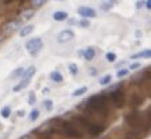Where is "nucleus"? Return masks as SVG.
<instances>
[{
  "label": "nucleus",
  "mask_w": 151,
  "mask_h": 139,
  "mask_svg": "<svg viewBox=\"0 0 151 139\" xmlns=\"http://www.w3.org/2000/svg\"><path fill=\"white\" fill-rule=\"evenodd\" d=\"M23 72H25V70H23V68H22V67H21V68H17V70H15L14 72L11 74V77H12V78L22 77V75H23Z\"/></svg>",
  "instance_id": "nucleus-24"
},
{
  "label": "nucleus",
  "mask_w": 151,
  "mask_h": 139,
  "mask_svg": "<svg viewBox=\"0 0 151 139\" xmlns=\"http://www.w3.org/2000/svg\"><path fill=\"white\" fill-rule=\"evenodd\" d=\"M18 116H19V117L25 116V111H19V112H18Z\"/></svg>",
  "instance_id": "nucleus-32"
},
{
  "label": "nucleus",
  "mask_w": 151,
  "mask_h": 139,
  "mask_svg": "<svg viewBox=\"0 0 151 139\" xmlns=\"http://www.w3.org/2000/svg\"><path fill=\"white\" fill-rule=\"evenodd\" d=\"M42 46H44V42H42V40L38 38V37H37V38L29 40V41L26 42V49H27V52L32 56L37 55L42 49Z\"/></svg>",
  "instance_id": "nucleus-4"
},
{
  "label": "nucleus",
  "mask_w": 151,
  "mask_h": 139,
  "mask_svg": "<svg viewBox=\"0 0 151 139\" xmlns=\"http://www.w3.org/2000/svg\"><path fill=\"white\" fill-rule=\"evenodd\" d=\"M74 37H75V34L72 30H63V31H60L59 35H57V41L60 44H64V42H68L71 40H74Z\"/></svg>",
  "instance_id": "nucleus-6"
},
{
  "label": "nucleus",
  "mask_w": 151,
  "mask_h": 139,
  "mask_svg": "<svg viewBox=\"0 0 151 139\" xmlns=\"http://www.w3.org/2000/svg\"><path fill=\"white\" fill-rule=\"evenodd\" d=\"M33 15H34V10H26L22 12V21H29V19H32Z\"/></svg>",
  "instance_id": "nucleus-16"
},
{
  "label": "nucleus",
  "mask_w": 151,
  "mask_h": 139,
  "mask_svg": "<svg viewBox=\"0 0 151 139\" xmlns=\"http://www.w3.org/2000/svg\"><path fill=\"white\" fill-rule=\"evenodd\" d=\"M46 1H48V0H32V4L34 8H38V7H41V6H44Z\"/></svg>",
  "instance_id": "nucleus-22"
},
{
  "label": "nucleus",
  "mask_w": 151,
  "mask_h": 139,
  "mask_svg": "<svg viewBox=\"0 0 151 139\" xmlns=\"http://www.w3.org/2000/svg\"><path fill=\"white\" fill-rule=\"evenodd\" d=\"M29 83H30V80H27V79H22L21 82H19V83L17 85V86H14V89H12V90H14L15 93H18V91L23 90V89H25V87L27 86Z\"/></svg>",
  "instance_id": "nucleus-14"
},
{
  "label": "nucleus",
  "mask_w": 151,
  "mask_h": 139,
  "mask_svg": "<svg viewBox=\"0 0 151 139\" xmlns=\"http://www.w3.org/2000/svg\"><path fill=\"white\" fill-rule=\"evenodd\" d=\"M78 25H79L81 28H88V26H90V22H88L87 19H86V18H83L82 21L78 22Z\"/></svg>",
  "instance_id": "nucleus-26"
},
{
  "label": "nucleus",
  "mask_w": 151,
  "mask_h": 139,
  "mask_svg": "<svg viewBox=\"0 0 151 139\" xmlns=\"http://www.w3.org/2000/svg\"><path fill=\"white\" fill-rule=\"evenodd\" d=\"M33 30H34V26H33V25H26V26H23V28L21 29L19 34H21V37H27L29 34H32Z\"/></svg>",
  "instance_id": "nucleus-12"
},
{
  "label": "nucleus",
  "mask_w": 151,
  "mask_h": 139,
  "mask_svg": "<svg viewBox=\"0 0 151 139\" xmlns=\"http://www.w3.org/2000/svg\"><path fill=\"white\" fill-rule=\"evenodd\" d=\"M110 80H112V75H110V74H108V75H105V77H102L101 79H99V85H101V86L109 85Z\"/></svg>",
  "instance_id": "nucleus-17"
},
{
  "label": "nucleus",
  "mask_w": 151,
  "mask_h": 139,
  "mask_svg": "<svg viewBox=\"0 0 151 139\" xmlns=\"http://www.w3.org/2000/svg\"><path fill=\"white\" fill-rule=\"evenodd\" d=\"M129 74V68H121L117 71V78H124Z\"/></svg>",
  "instance_id": "nucleus-20"
},
{
  "label": "nucleus",
  "mask_w": 151,
  "mask_h": 139,
  "mask_svg": "<svg viewBox=\"0 0 151 139\" xmlns=\"http://www.w3.org/2000/svg\"><path fill=\"white\" fill-rule=\"evenodd\" d=\"M68 68H70V72L72 74V75H76L78 74V66L75 63H71L70 66H68Z\"/></svg>",
  "instance_id": "nucleus-25"
},
{
  "label": "nucleus",
  "mask_w": 151,
  "mask_h": 139,
  "mask_svg": "<svg viewBox=\"0 0 151 139\" xmlns=\"http://www.w3.org/2000/svg\"><path fill=\"white\" fill-rule=\"evenodd\" d=\"M136 37H137V38H140V37H142V31L136 30Z\"/></svg>",
  "instance_id": "nucleus-33"
},
{
  "label": "nucleus",
  "mask_w": 151,
  "mask_h": 139,
  "mask_svg": "<svg viewBox=\"0 0 151 139\" xmlns=\"http://www.w3.org/2000/svg\"><path fill=\"white\" fill-rule=\"evenodd\" d=\"M34 74H35V67H34V66H30L27 70H25V72H23V75H22V79L30 80Z\"/></svg>",
  "instance_id": "nucleus-11"
},
{
  "label": "nucleus",
  "mask_w": 151,
  "mask_h": 139,
  "mask_svg": "<svg viewBox=\"0 0 151 139\" xmlns=\"http://www.w3.org/2000/svg\"><path fill=\"white\" fill-rule=\"evenodd\" d=\"M29 104L30 105H34L35 104V93L32 91V93L29 94Z\"/></svg>",
  "instance_id": "nucleus-28"
},
{
  "label": "nucleus",
  "mask_w": 151,
  "mask_h": 139,
  "mask_svg": "<svg viewBox=\"0 0 151 139\" xmlns=\"http://www.w3.org/2000/svg\"><path fill=\"white\" fill-rule=\"evenodd\" d=\"M68 18V12H65V11H55L53 12V19L55 21H65Z\"/></svg>",
  "instance_id": "nucleus-10"
},
{
  "label": "nucleus",
  "mask_w": 151,
  "mask_h": 139,
  "mask_svg": "<svg viewBox=\"0 0 151 139\" xmlns=\"http://www.w3.org/2000/svg\"><path fill=\"white\" fill-rule=\"evenodd\" d=\"M61 131L65 136H70V138H75V139H81L82 136V132L75 127L74 124H71V123H63L61 124Z\"/></svg>",
  "instance_id": "nucleus-3"
},
{
  "label": "nucleus",
  "mask_w": 151,
  "mask_h": 139,
  "mask_svg": "<svg viewBox=\"0 0 151 139\" xmlns=\"http://www.w3.org/2000/svg\"><path fill=\"white\" fill-rule=\"evenodd\" d=\"M143 6H146V1H143V0H139V1H136V8L139 10V8H142Z\"/></svg>",
  "instance_id": "nucleus-29"
},
{
  "label": "nucleus",
  "mask_w": 151,
  "mask_h": 139,
  "mask_svg": "<svg viewBox=\"0 0 151 139\" xmlns=\"http://www.w3.org/2000/svg\"><path fill=\"white\" fill-rule=\"evenodd\" d=\"M112 100L117 106H123V104L125 102V97H124L123 91H113L112 93Z\"/></svg>",
  "instance_id": "nucleus-7"
},
{
  "label": "nucleus",
  "mask_w": 151,
  "mask_h": 139,
  "mask_svg": "<svg viewBox=\"0 0 151 139\" xmlns=\"http://www.w3.org/2000/svg\"><path fill=\"white\" fill-rule=\"evenodd\" d=\"M86 106L88 109H91L93 112H98V113H104L106 112V96L104 94H98V96H93L88 101H86Z\"/></svg>",
  "instance_id": "nucleus-1"
},
{
  "label": "nucleus",
  "mask_w": 151,
  "mask_h": 139,
  "mask_svg": "<svg viewBox=\"0 0 151 139\" xmlns=\"http://www.w3.org/2000/svg\"><path fill=\"white\" fill-rule=\"evenodd\" d=\"M38 117H40V111L38 109H33L32 113H30V116H29V119H30L32 122H34V120H37Z\"/></svg>",
  "instance_id": "nucleus-21"
},
{
  "label": "nucleus",
  "mask_w": 151,
  "mask_h": 139,
  "mask_svg": "<svg viewBox=\"0 0 151 139\" xmlns=\"http://www.w3.org/2000/svg\"><path fill=\"white\" fill-rule=\"evenodd\" d=\"M106 60H108V62H110V63H113L114 60H116V55H114L113 52L106 53Z\"/></svg>",
  "instance_id": "nucleus-27"
},
{
  "label": "nucleus",
  "mask_w": 151,
  "mask_h": 139,
  "mask_svg": "<svg viewBox=\"0 0 151 139\" xmlns=\"http://www.w3.org/2000/svg\"><path fill=\"white\" fill-rule=\"evenodd\" d=\"M21 21L22 19H17V21H12V22H10V23H7L6 28H4V31H6V33H12L14 30H17V29L19 28Z\"/></svg>",
  "instance_id": "nucleus-8"
},
{
  "label": "nucleus",
  "mask_w": 151,
  "mask_h": 139,
  "mask_svg": "<svg viewBox=\"0 0 151 139\" xmlns=\"http://www.w3.org/2000/svg\"><path fill=\"white\" fill-rule=\"evenodd\" d=\"M78 14L81 15L82 18H86V19L97 17V12H95L91 7H86V6H82V7L78 8Z\"/></svg>",
  "instance_id": "nucleus-5"
},
{
  "label": "nucleus",
  "mask_w": 151,
  "mask_h": 139,
  "mask_svg": "<svg viewBox=\"0 0 151 139\" xmlns=\"http://www.w3.org/2000/svg\"><path fill=\"white\" fill-rule=\"evenodd\" d=\"M91 70V71H90V74H91V75H95V74H97V71H95V68H90Z\"/></svg>",
  "instance_id": "nucleus-34"
},
{
  "label": "nucleus",
  "mask_w": 151,
  "mask_h": 139,
  "mask_svg": "<svg viewBox=\"0 0 151 139\" xmlns=\"http://www.w3.org/2000/svg\"><path fill=\"white\" fill-rule=\"evenodd\" d=\"M0 113H1V117H3V119H8V117H10V115H11V108H10V106H4V108L1 109V112H0Z\"/></svg>",
  "instance_id": "nucleus-19"
},
{
  "label": "nucleus",
  "mask_w": 151,
  "mask_h": 139,
  "mask_svg": "<svg viewBox=\"0 0 151 139\" xmlns=\"http://www.w3.org/2000/svg\"><path fill=\"white\" fill-rule=\"evenodd\" d=\"M94 56H95L94 48H87V49H86V51L83 52V57L87 60V62H90V60L94 59Z\"/></svg>",
  "instance_id": "nucleus-13"
},
{
  "label": "nucleus",
  "mask_w": 151,
  "mask_h": 139,
  "mask_svg": "<svg viewBox=\"0 0 151 139\" xmlns=\"http://www.w3.org/2000/svg\"><path fill=\"white\" fill-rule=\"evenodd\" d=\"M136 68H140V63H134L129 66V71L131 70H136Z\"/></svg>",
  "instance_id": "nucleus-30"
},
{
  "label": "nucleus",
  "mask_w": 151,
  "mask_h": 139,
  "mask_svg": "<svg viewBox=\"0 0 151 139\" xmlns=\"http://www.w3.org/2000/svg\"><path fill=\"white\" fill-rule=\"evenodd\" d=\"M76 120L79 123H81L82 125H83L84 128H86V131L88 132V134H91V135H99L102 131H104V127L99 124H97V123H93L90 122V120H87V119L84 117H76Z\"/></svg>",
  "instance_id": "nucleus-2"
},
{
  "label": "nucleus",
  "mask_w": 151,
  "mask_h": 139,
  "mask_svg": "<svg viewBox=\"0 0 151 139\" xmlns=\"http://www.w3.org/2000/svg\"><path fill=\"white\" fill-rule=\"evenodd\" d=\"M86 91H87V87H86V86L79 87V89H76V90L72 93V96H74V97H79V96H83Z\"/></svg>",
  "instance_id": "nucleus-18"
},
{
  "label": "nucleus",
  "mask_w": 151,
  "mask_h": 139,
  "mask_svg": "<svg viewBox=\"0 0 151 139\" xmlns=\"http://www.w3.org/2000/svg\"><path fill=\"white\" fill-rule=\"evenodd\" d=\"M146 7H147L148 10H151V0H147V1H146Z\"/></svg>",
  "instance_id": "nucleus-31"
},
{
  "label": "nucleus",
  "mask_w": 151,
  "mask_h": 139,
  "mask_svg": "<svg viewBox=\"0 0 151 139\" xmlns=\"http://www.w3.org/2000/svg\"><path fill=\"white\" fill-rule=\"evenodd\" d=\"M42 104H44V108H45L46 111H52L53 109V101L52 100H45Z\"/></svg>",
  "instance_id": "nucleus-23"
},
{
  "label": "nucleus",
  "mask_w": 151,
  "mask_h": 139,
  "mask_svg": "<svg viewBox=\"0 0 151 139\" xmlns=\"http://www.w3.org/2000/svg\"><path fill=\"white\" fill-rule=\"evenodd\" d=\"M146 57H151V49H144L139 53H135L131 59H146Z\"/></svg>",
  "instance_id": "nucleus-9"
},
{
  "label": "nucleus",
  "mask_w": 151,
  "mask_h": 139,
  "mask_svg": "<svg viewBox=\"0 0 151 139\" xmlns=\"http://www.w3.org/2000/svg\"><path fill=\"white\" fill-rule=\"evenodd\" d=\"M50 79L56 83H60V82H63V75L59 71H53V72H50Z\"/></svg>",
  "instance_id": "nucleus-15"
}]
</instances>
